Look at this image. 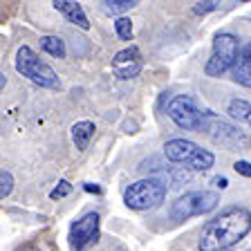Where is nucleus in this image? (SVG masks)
Here are the masks:
<instances>
[{
	"mask_svg": "<svg viewBox=\"0 0 251 251\" xmlns=\"http://www.w3.org/2000/svg\"><path fill=\"white\" fill-rule=\"evenodd\" d=\"M251 231V211L231 206L204 225L198 240L200 251H226Z\"/></svg>",
	"mask_w": 251,
	"mask_h": 251,
	"instance_id": "f257e3e1",
	"label": "nucleus"
},
{
	"mask_svg": "<svg viewBox=\"0 0 251 251\" xmlns=\"http://www.w3.org/2000/svg\"><path fill=\"white\" fill-rule=\"evenodd\" d=\"M164 155H166V159H171L173 164H182L184 168L195 171V173L209 171L215 164L213 152L198 146V144H193V141L182 139V137L168 139L166 144H164Z\"/></svg>",
	"mask_w": 251,
	"mask_h": 251,
	"instance_id": "f03ea898",
	"label": "nucleus"
},
{
	"mask_svg": "<svg viewBox=\"0 0 251 251\" xmlns=\"http://www.w3.org/2000/svg\"><path fill=\"white\" fill-rule=\"evenodd\" d=\"M14 65H16V72L23 74L25 78H29L31 83L41 85V88H50V90H56L61 88V81H58L56 72H54L41 56H38L29 45H21L18 52H16L14 58Z\"/></svg>",
	"mask_w": 251,
	"mask_h": 251,
	"instance_id": "7ed1b4c3",
	"label": "nucleus"
},
{
	"mask_svg": "<svg viewBox=\"0 0 251 251\" xmlns=\"http://www.w3.org/2000/svg\"><path fill=\"white\" fill-rule=\"evenodd\" d=\"M166 200V184L159 177H144L124 191V204L132 211L157 209Z\"/></svg>",
	"mask_w": 251,
	"mask_h": 251,
	"instance_id": "20e7f679",
	"label": "nucleus"
},
{
	"mask_svg": "<svg viewBox=\"0 0 251 251\" xmlns=\"http://www.w3.org/2000/svg\"><path fill=\"white\" fill-rule=\"evenodd\" d=\"M240 41L238 36L229 34V31H222V34H215L213 38V50H211V56L206 61V76H222L225 72L235 68L238 56H240Z\"/></svg>",
	"mask_w": 251,
	"mask_h": 251,
	"instance_id": "39448f33",
	"label": "nucleus"
},
{
	"mask_svg": "<svg viewBox=\"0 0 251 251\" xmlns=\"http://www.w3.org/2000/svg\"><path fill=\"white\" fill-rule=\"evenodd\" d=\"M206 112H209V110H200L195 99L188 97V94L173 97L166 105L168 119L177 126V128H182V130H193V132H202Z\"/></svg>",
	"mask_w": 251,
	"mask_h": 251,
	"instance_id": "423d86ee",
	"label": "nucleus"
},
{
	"mask_svg": "<svg viewBox=\"0 0 251 251\" xmlns=\"http://www.w3.org/2000/svg\"><path fill=\"white\" fill-rule=\"evenodd\" d=\"M220 204V195L213 191H191V193L179 195L171 204V218L182 222V220L195 218V215H206Z\"/></svg>",
	"mask_w": 251,
	"mask_h": 251,
	"instance_id": "0eeeda50",
	"label": "nucleus"
},
{
	"mask_svg": "<svg viewBox=\"0 0 251 251\" xmlns=\"http://www.w3.org/2000/svg\"><path fill=\"white\" fill-rule=\"evenodd\" d=\"M70 247L72 251H88L101 238V215L97 211H88L70 225Z\"/></svg>",
	"mask_w": 251,
	"mask_h": 251,
	"instance_id": "6e6552de",
	"label": "nucleus"
},
{
	"mask_svg": "<svg viewBox=\"0 0 251 251\" xmlns=\"http://www.w3.org/2000/svg\"><path fill=\"white\" fill-rule=\"evenodd\" d=\"M139 70H141V54L137 45L126 47V50L117 52L115 58H112V72L119 78H124V81L135 78L139 74Z\"/></svg>",
	"mask_w": 251,
	"mask_h": 251,
	"instance_id": "1a4fd4ad",
	"label": "nucleus"
},
{
	"mask_svg": "<svg viewBox=\"0 0 251 251\" xmlns=\"http://www.w3.org/2000/svg\"><path fill=\"white\" fill-rule=\"evenodd\" d=\"M202 132H204V135H209L211 139H215V141H222V144L245 139V135H242L235 126L226 124L225 119H220V117L213 115V112H206V119H204Z\"/></svg>",
	"mask_w": 251,
	"mask_h": 251,
	"instance_id": "9d476101",
	"label": "nucleus"
},
{
	"mask_svg": "<svg viewBox=\"0 0 251 251\" xmlns=\"http://www.w3.org/2000/svg\"><path fill=\"white\" fill-rule=\"evenodd\" d=\"M52 5H54V9H56L58 14H63L65 18H68V23L81 27V29H90L88 16H85L83 7L78 5V2H74V0H54Z\"/></svg>",
	"mask_w": 251,
	"mask_h": 251,
	"instance_id": "9b49d317",
	"label": "nucleus"
},
{
	"mask_svg": "<svg viewBox=\"0 0 251 251\" xmlns=\"http://www.w3.org/2000/svg\"><path fill=\"white\" fill-rule=\"evenodd\" d=\"M231 78H233L235 83L245 85V88H251V43L240 50L238 63L231 70Z\"/></svg>",
	"mask_w": 251,
	"mask_h": 251,
	"instance_id": "f8f14e48",
	"label": "nucleus"
},
{
	"mask_svg": "<svg viewBox=\"0 0 251 251\" xmlns=\"http://www.w3.org/2000/svg\"><path fill=\"white\" fill-rule=\"evenodd\" d=\"M94 132H97L94 121H76L72 126V141H74V146H76V151H85L88 148Z\"/></svg>",
	"mask_w": 251,
	"mask_h": 251,
	"instance_id": "ddd939ff",
	"label": "nucleus"
},
{
	"mask_svg": "<svg viewBox=\"0 0 251 251\" xmlns=\"http://www.w3.org/2000/svg\"><path fill=\"white\" fill-rule=\"evenodd\" d=\"M226 112H229L233 119L245 121V124L251 128V101L231 99V101H229V108H226Z\"/></svg>",
	"mask_w": 251,
	"mask_h": 251,
	"instance_id": "4468645a",
	"label": "nucleus"
},
{
	"mask_svg": "<svg viewBox=\"0 0 251 251\" xmlns=\"http://www.w3.org/2000/svg\"><path fill=\"white\" fill-rule=\"evenodd\" d=\"M41 50L54 58H65V54H68L65 41L61 36H41Z\"/></svg>",
	"mask_w": 251,
	"mask_h": 251,
	"instance_id": "2eb2a0df",
	"label": "nucleus"
},
{
	"mask_svg": "<svg viewBox=\"0 0 251 251\" xmlns=\"http://www.w3.org/2000/svg\"><path fill=\"white\" fill-rule=\"evenodd\" d=\"M135 5H139L137 0H101L99 7L110 16H119V14H126V11H130ZM121 18V16H119Z\"/></svg>",
	"mask_w": 251,
	"mask_h": 251,
	"instance_id": "dca6fc26",
	"label": "nucleus"
},
{
	"mask_svg": "<svg viewBox=\"0 0 251 251\" xmlns=\"http://www.w3.org/2000/svg\"><path fill=\"white\" fill-rule=\"evenodd\" d=\"M115 31H117V36H119L121 41H132V21L130 18H126V16L117 18L115 21Z\"/></svg>",
	"mask_w": 251,
	"mask_h": 251,
	"instance_id": "f3484780",
	"label": "nucleus"
},
{
	"mask_svg": "<svg viewBox=\"0 0 251 251\" xmlns=\"http://www.w3.org/2000/svg\"><path fill=\"white\" fill-rule=\"evenodd\" d=\"M11 188H14V175H11L9 171H5V168H2V173H0V200L9 198Z\"/></svg>",
	"mask_w": 251,
	"mask_h": 251,
	"instance_id": "a211bd4d",
	"label": "nucleus"
},
{
	"mask_svg": "<svg viewBox=\"0 0 251 251\" xmlns=\"http://www.w3.org/2000/svg\"><path fill=\"white\" fill-rule=\"evenodd\" d=\"M70 193H72V184H70L68 179H61V182L50 191V198L52 200H63V198H68Z\"/></svg>",
	"mask_w": 251,
	"mask_h": 251,
	"instance_id": "6ab92c4d",
	"label": "nucleus"
},
{
	"mask_svg": "<svg viewBox=\"0 0 251 251\" xmlns=\"http://www.w3.org/2000/svg\"><path fill=\"white\" fill-rule=\"evenodd\" d=\"M220 2H215V0H204V2H195L193 5V11L198 16H204V14H209V11H215L218 9Z\"/></svg>",
	"mask_w": 251,
	"mask_h": 251,
	"instance_id": "aec40b11",
	"label": "nucleus"
},
{
	"mask_svg": "<svg viewBox=\"0 0 251 251\" xmlns=\"http://www.w3.org/2000/svg\"><path fill=\"white\" fill-rule=\"evenodd\" d=\"M235 173L238 175H242V177H251V162H245V159H238V162L233 164Z\"/></svg>",
	"mask_w": 251,
	"mask_h": 251,
	"instance_id": "412c9836",
	"label": "nucleus"
},
{
	"mask_svg": "<svg viewBox=\"0 0 251 251\" xmlns=\"http://www.w3.org/2000/svg\"><path fill=\"white\" fill-rule=\"evenodd\" d=\"M16 251H43L38 245H34V242H25V245L16 247Z\"/></svg>",
	"mask_w": 251,
	"mask_h": 251,
	"instance_id": "4be33fe9",
	"label": "nucleus"
},
{
	"mask_svg": "<svg viewBox=\"0 0 251 251\" xmlns=\"http://www.w3.org/2000/svg\"><path fill=\"white\" fill-rule=\"evenodd\" d=\"M83 188L88 191V193H94V195H101V193H103V191H101V186H97V184H92V182L83 184Z\"/></svg>",
	"mask_w": 251,
	"mask_h": 251,
	"instance_id": "5701e85b",
	"label": "nucleus"
},
{
	"mask_svg": "<svg viewBox=\"0 0 251 251\" xmlns=\"http://www.w3.org/2000/svg\"><path fill=\"white\" fill-rule=\"evenodd\" d=\"M213 184H215L218 188H226V186H229V179H226V177H215Z\"/></svg>",
	"mask_w": 251,
	"mask_h": 251,
	"instance_id": "b1692460",
	"label": "nucleus"
},
{
	"mask_svg": "<svg viewBox=\"0 0 251 251\" xmlns=\"http://www.w3.org/2000/svg\"><path fill=\"white\" fill-rule=\"evenodd\" d=\"M112 251H126V249H124V247H117V249H112Z\"/></svg>",
	"mask_w": 251,
	"mask_h": 251,
	"instance_id": "393cba45",
	"label": "nucleus"
},
{
	"mask_svg": "<svg viewBox=\"0 0 251 251\" xmlns=\"http://www.w3.org/2000/svg\"><path fill=\"white\" fill-rule=\"evenodd\" d=\"M247 251H251V249H247Z\"/></svg>",
	"mask_w": 251,
	"mask_h": 251,
	"instance_id": "a878e982",
	"label": "nucleus"
}]
</instances>
